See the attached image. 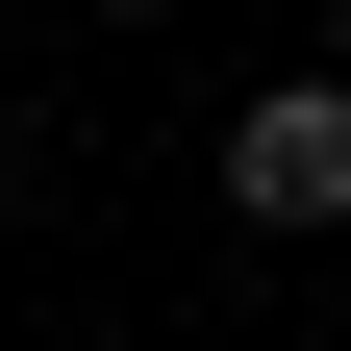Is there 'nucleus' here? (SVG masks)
<instances>
[{
  "label": "nucleus",
  "instance_id": "nucleus-1",
  "mask_svg": "<svg viewBox=\"0 0 351 351\" xmlns=\"http://www.w3.org/2000/svg\"><path fill=\"white\" fill-rule=\"evenodd\" d=\"M226 201H251L276 251H326V226H351V75H276V101L226 125Z\"/></svg>",
  "mask_w": 351,
  "mask_h": 351
},
{
  "label": "nucleus",
  "instance_id": "nucleus-2",
  "mask_svg": "<svg viewBox=\"0 0 351 351\" xmlns=\"http://www.w3.org/2000/svg\"><path fill=\"white\" fill-rule=\"evenodd\" d=\"M0 201H25V125H0Z\"/></svg>",
  "mask_w": 351,
  "mask_h": 351
},
{
  "label": "nucleus",
  "instance_id": "nucleus-3",
  "mask_svg": "<svg viewBox=\"0 0 351 351\" xmlns=\"http://www.w3.org/2000/svg\"><path fill=\"white\" fill-rule=\"evenodd\" d=\"M101 25H176V0H101Z\"/></svg>",
  "mask_w": 351,
  "mask_h": 351
}]
</instances>
